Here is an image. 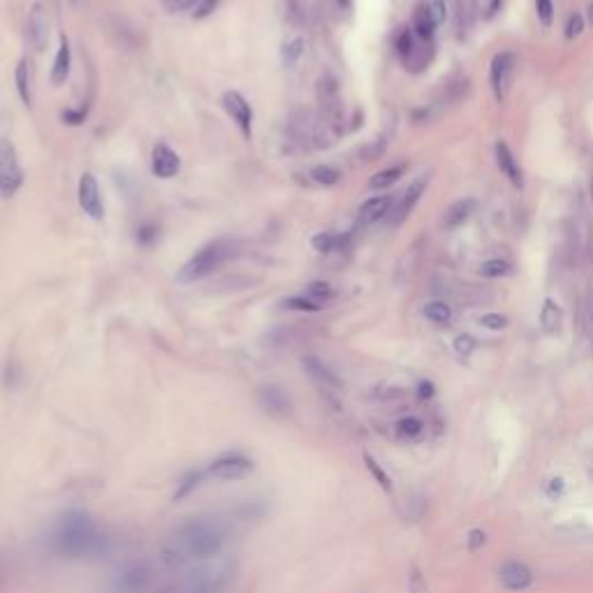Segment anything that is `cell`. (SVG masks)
<instances>
[{
    "label": "cell",
    "instance_id": "obj_1",
    "mask_svg": "<svg viewBox=\"0 0 593 593\" xmlns=\"http://www.w3.org/2000/svg\"><path fill=\"white\" fill-rule=\"evenodd\" d=\"M51 551L60 558H98L109 554V537L91 517L79 510L65 512L51 533Z\"/></svg>",
    "mask_w": 593,
    "mask_h": 593
},
{
    "label": "cell",
    "instance_id": "obj_2",
    "mask_svg": "<svg viewBox=\"0 0 593 593\" xmlns=\"http://www.w3.org/2000/svg\"><path fill=\"white\" fill-rule=\"evenodd\" d=\"M176 542L188 558L209 561L225 549L227 528L213 517H195L178 526Z\"/></svg>",
    "mask_w": 593,
    "mask_h": 593
},
{
    "label": "cell",
    "instance_id": "obj_3",
    "mask_svg": "<svg viewBox=\"0 0 593 593\" xmlns=\"http://www.w3.org/2000/svg\"><path fill=\"white\" fill-rule=\"evenodd\" d=\"M234 244L230 239H216L209 241L206 246H202L199 251L192 255V258L185 262V265L178 269L176 274V283L181 285H192V283L206 278L211 276L216 269L223 267V262L232 255Z\"/></svg>",
    "mask_w": 593,
    "mask_h": 593
},
{
    "label": "cell",
    "instance_id": "obj_4",
    "mask_svg": "<svg viewBox=\"0 0 593 593\" xmlns=\"http://www.w3.org/2000/svg\"><path fill=\"white\" fill-rule=\"evenodd\" d=\"M24 183V167L19 162L17 147L12 140H0V197H15Z\"/></svg>",
    "mask_w": 593,
    "mask_h": 593
},
{
    "label": "cell",
    "instance_id": "obj_5",
    "mask_svg": "<svg viewBox=\"0 0 593 593\" xmlns=\"http://www.w3.org/2000/svg\"><path fill=\"white\" fill-rule=\"evenodd\" d=\"M153 586V568L149 563H128L112 579L114 593H149Z\"/></svg>",
    "mask_w": 593,
    "mask_h": 593
},
{
    "label": "cell",
    "instance_id": "obj_6",
    "mask_svg": "<svg viewBox=\"0 0 593 593\" xmlns=\"http://www.w3.org/2000/svg\"><path fill=\"white\" fill-rule=\"evenodd\" d=\"M253 468H255L253 459L246 457L244 452H227L223 457L211 461L209 468H206V475L223 482H237L248 478L253 473Z\"/></svg>",
    "mask_w": 593,
    "mask_h": 593
},
{
    "label": "cell",
    "instance_id": "obj_7",
    "mask_svg": "<svg viewBox=\"0 0 593 593\" xmlns=\"http://www.w3.org/2000/svg\"><path fill=\"white\" fill-rule=\"evenodd\" d=\"M230 579L227 570H213V568H199L192 575L185 577L181 584L183 593H223Z\"/></svg>",
    "mask_w": 593,
    "mask_h": 593
},
{
    "label": "cell",
    "instance_id": "obj_8",
    "mask_svg": "<svg viewBox=\"0 0 593 593\" xmlns=\"http://www.w3.org/2000/svg\"><path fill=\"white\" fill-rule=\"evenodd\" d=\"M255 399H258L260 408L272 417L283 419L292 412V401H290V396L285 394V390L278 387V385H262Z\"/></svg>",
    "mask_w": 593,
    "mask_h": 593
},
{
    "label": "cell",
    "instance_id": "obj_9",
    "mask_svg": "<svg viewBox=\"0 0 593 593\" xmlns=\"http://www.w3.org/2000/svg\"><path fill=\"white\" fill-rule=\"evenodd\" d=\"M223 107H225V112L230 114V119L237 123L239 133L244 135L246 140H251V135H253V109H251V105H248V100L239 91H227L223 95Z\"/></svg>",
    "mask_w": 593,
    "mask_h": 593
},
{
    "label": "cell",
    "instance_id": "obj_10",
    "mask_svg": "<svg viewBox=\"0 0 593 593\" xmlns=\"http://www.w3.org/2000/svg\"><path fill=\"white\" fill-rule=\"evenodd\" d=\"M79 206L84 209V213L93 220H102L105 218V204H102V195H100V185L95 181V176L91 172L81 174L79 178Z\"/></svg>",
    "mask_w": 593,
    "mask_h": 593
},
{
    "label": "cell",
    "instance_id": "obj_11",
    "mask_svg": "<svg viewBox=\"0 0 593 593\" xmlns=\"http://www.w3.org/2000/svg\"><path fill=\"white\" fill-rule=\"evenodd\" d=\"M318 100H320V114L329 126H339L341 121V98L336 81L329 77H322L318 81Z\"/></svg>",
    "mask_w": 593,
    "mask_h": 593
},
{
    "label": "cell",
    "instance_id": "obj_12",
    "mask_svg": "<svg viewBox=\"0 0 593 593\" xmlns=\"http://www.w3.org/2000/svg\"><path fill=\"white\" fill-rule=\"evenodd\" d=\"M181 169V158L176 156V151H172L167 144H158L151 156V172L158 178H172L178 174Z\"/></svg>",
    "mask_w": 593,
    "mask_h": 593
},
{
    "label": "cell",
    "instance_id": "obj_13",
    "mask_svg": "<svg viewBox=\"0 0 593 593\" xmlns=\"http://www.w3.org/2000/svg\"><path fill=\"white\" fill-rule=\"evenodd\" d=\"M28 37L37 51H44L47 40H49V17L42 3H35L28 17Z\"/></svg>",
    "mask_w": 593,
    "mask_h": 593
},
{
    "label": "cell",
    "instance_id": "obj_14",
    "mask_svg": "<svg viewBox=\"0 0 593 593\" xmlns=\"http://www.w3.org/2000/svg\"><path fill=\"white\" fill-rule=\"evenodd\" d=\"M512 65H515V56H512V53H508V51L499 53V56L492 60V86H494V93H496V98H499V100L506 98Z\"/></svg>",
    "mask_w": 593,
    "mask_h": 593
},
{
    "label": "cell",
    "instance_id": "obj_15",
    "mask_svg": "<svg viewBox=\"0 0 593 593\" xmlns=\"http://www.w3.org/2000/svg\"><path fill=\"white\" fill-rule=\"evenodd\" d=\"M501 582L506 589H512V591H521L533 582V572H531L526 565L519 563V561H508L506 565L501 568Z\"/></svg>",
    "mask_w": 593,
    "mask_h": 593
},
{
    "label": "cell",
    "instance_id": "obj_16",
    "mask_svg": "<svg viewBox=\"0 0 593 593\" xmlns=\"http://www.w3.org/2000/svg\"><path fill=\"white\" fill-rule=\"evenodd\" d=\"M301 367H304V371L308 376L313 378L315 383L325 385V387H334V390H341V378L334 374L332 369L327 367L325 362H320L318 357H304L301 360Z\"/></svg>",
    "mask_w": 593,
    "mask_h": 593
},
{
    "label": "cell",
    "instance_id": "obj_17",
    "mask_svg": "<svg viewBox=\"0 0 593 593\" xmlns=\"http://www.w3.org/2000/svg\"><path fill=\"white\" fill-rule=\"evenodd\" d=\"M496 162H499V169L508 176V181L512 185H517V188H521V183H524L521 169H519V165H517L515 153L510 151V147L506 142L496 144Z\"/></svg>",
    "mask_w": 593,
    "mask_h": 593
},
{
    "label": "cell",
    "instance_id": "obj_18",
    "mask_svg": "<svg viewBox=\"0 0 593 593\" xmlns=\"http://www.w3.org/2000/svg\"><path fill=\"white\" fill-rule=\"evenodd\" d=\"M70 63H72V53H70V42L63 35L58 42V51L56 58H53V67H51V81L56 86L65 84L67 77H70Z\"/></svg>",
    "mask_w": 593,
    "mask_h": 593
},
{
    "label": "cell",
    "instance_id": "obj_19",
    "mask_svg": "<svg viewBox=\"0 0 593 593\" xmlns=\"http://www.w3.org/2000/svg\"><path fill=\"white\" fill-rule=\"evenodd\" d=\"M390 206H392L390 195H378V197L367 199V202L362 204V209H360V223H362V225H374V223H378L381 218L387 216Z\"/></svg>",
    "mask_w": 593,
    "mask_h": 593
},
{
    "label": "cell",
    "instance_id": "obj_20",
    "mask_svg": "<svg viewBox=\"0 0 593 593\" xmlns=\"http://www.w3.org/2000/svg\"><path fill=\"white\" fill-rule=\"evenodd\" d=\"M204 475H206V471H199V468L183 473L181 480L176 482V492L172 494V501H174V503H181V501L188 499V496L195 494L197 489H199V485L204 482Z\"/></svg>",
    "mask_w": 593,
    "mask_h": 593
},
{
    "label": "cell",
    "instance_id": "obj_21",
    "mask_svg": "<svg viewBox=\"0 0 593 593\" xmlns=\"http://www.w3.org/2000/svg\"><path fill=\"white\" fill-rule=\"evenodd\" d=\"M158 561H160L165 570H178V568H183L190 558L185 556V551L178 547V542L174 540V542L162 544L160 551H158Z\"/></svg>",
    "mask_w": 593,
    "mask_h": 593
},
{
    "label": "cell",
    "instance_id": "obj_22",
    "mask_svg": "<svg viewBox=\"0 0 593 593\" xmlns=\"http://www.w3.org/2000/svg\"><path fill=\"white\" fill-rule=\"evenodd\" d=\"M424 185H426V181L422 178V181H417V183H412L408 190L403 192V197H401V202H399V206H396V211H394V223H401V220L408 216V213L412 211V206L417 204V199L422 197V192H424Z\"/></svg>",
    "mask_w": 593,
    "mask_h": 593
},
{
    "label": "cell",
    "instance_id": "obj_23",
    "mask_svg": "<svg viewBox=\"0 0 593 593\" xmlns=\"http://www.w3.org/2000/svg\"><path fill=\"white\" fill-rule=\"evenodd\" d=\"M475 209V202L473 199H459V202H454L450 209L445 211V218H443V225L447 227V230H454V227H459L464 220H468V216L473 213Z\"/></svg>",
    "mask_w": 593,
    "mask_h": 593
},
{
    "label": "cell",
    "instance_id": "obj_24",
    "mask_svg": "<svg viewBox=\"0 0 593 593\" xmlns=\"http://www.w3.org/2000/svg\"><path fill=\"white\" fill-rule=\"evenodd\" d=\"M563 322V311L554 299H544L542 311H540V325L547 334H556L561 329Z\"/></svg>",
    "mask_w": 593,
    "mask_h": 593
},
{
    "label": "cell",
    "instance_id": "obj_25",
    "mask_svg": "<svg viewBox=\"0 0 593 593\" xmlns=\"http://www.w3.org/2000/svg\"><path fill=\"white\" fill-rule=\"evenodd\" d=\"M15 81H17V91H19V98L26 107H31L33 102V86H31V67H28V60L22 58L17 65V72H15Z\"/></svg>",
    "mask_w": 593,
    "mask_h": 593
},
{
    "label": "cell",
    "instance_id": "obj_26",
    "mask_svg": "<svg viewBox=\"0 0 593 593\" xmlns=\"http://www.w3.org/2000/svg\"><path fill=\"white\" fill-rule=\"evenodd\" d=\"M422 315L426 320H431L433 325H447L452 320V306L447 301H440V299H433V301H426L424 308H422Z\"/></svg>",
    "mask_w": 593,
    "mask_h": 593
},
{
    "label": "cell",
    "instance_id": "obj_27",
    "mask_svg": "<svg viewBox=\"0 0 593 593\" xmlns=\"http://www.w3.org/2000/svg\"><path fill=\"white\" fill-rule=\"evenodd\" d=\"M406 172V165H394V167H387L383 172H378V174L371 176V190H387L390 185H394L399 178H401V174Z\"/></svg>",
    "mask_w": 593,
    "mask_h": 593
},
{
    "label": "cell",
    "instance_id": "obj_28",
    "mask_svg": "<svg viewBox=\"0 0 593 593\" xmlns=\"http://www.w3.org/2000/svg\"><path fill=\"white\" fill-rule=\"evenodd\" d=\"M304 296L313 299L315 304L325 306V304H329V301H332L334 296H336V290L329 285V283H325V281H313V283H308V285H306Z\"/></svg>",
    "mask_w": 593,
    "mask_h": 593
},
{
    "label": "cell",
    "instance_id": "obj_29",
    "mask_svg": "<svg viewBox=\"0 0 593 593\" xmlns=\"http://www.w3.org/2000/svg\"><path fill=\"white\" fill-rule=\"evenodd\" d=\"M412 26H415V33H417L419 37L429 40V37L433 35V31H436V19L431 17L429 5H426V8H417L415 22H412Z\"/></svg>",
    "mask_w": 593,
    "mask_h": 593
},
{
    "label": "cell",
    "instance_id": "obj_30",
    "mask_svg": "<svg viewBox=\"0 0 593 593\" xmlns=\"http://www.w3.org/2000/svg\"><path fill=\"white\" fill-rule=\"evenodd\" d=\"M315 12V0H290V17L294 24H308Z\"/></svg>",
    "mask_w": 593,
    "mask_h": 593
},
{
    "label": "cell",
    "instance_id": "obj_31",
    "mask_svg": "<svg viewBox=\"0 0 593 593\" xmlns=\"http://www.w3.org/2000/svg\"><path fill=\"white\" fill-rule=\"evenodd\" d=\"M311 244H313V248L318 253H332V251H336V248L343 244V239L339 237V234H334V232H318L311 239Z\"/></svg>",
    "mask_w": 593,
    "mask_h": 593
},
{
    "label": "cell",
    "instance_id": "obj_32",
    "mask_svg": "<svg viewBox=\"0 0 593 593\" xmlns=\"http://www.w3.org/2000/svg\"><path fill=\"white\" fill-rule=\"evenodd\" d=\"M283 306L290 308V311H301V313H318V311L325 308V306L315 304L313 299H308V296H304V294L287 296V299H283Z\"/></svg>",
    "mask_w": 593,
    "mask_h": 593
},
{
    "label": "cell",
    "instance_id": "obj_33",
    "mask_svg": "<svg viewBox=\"0 0 593 593\" xmlns=\"http://www.w3.org/2000/svg\"><path fill=\"white\" fill-rule=\"evenodd\" d=\"M311 178L318 185H334V183H339L341 174H339V169L329 167V165H315L311 169Z\"/></svg>",
    "mask_w": 593,
    "mask_h": 593
},
{
    "label": "cell",
    "instance_id": "obj_34",
    "mask_svg": "<svg viewBox=\"0 0 593 593\" xmlns=\"http://www.w3.org/2000/svg\"><path fill=\"white\" fill-rule=\"evenodd\" d=\"M510 274V262L506 260H487L480 265V276L485 278H501V276Z\"/></svg>",
    "mask_w": 593,
    "mask_h": 593
},
{
    "label": "cell",
    "instance_id": "obj_35",
    "mask_svg": "<svg viewBox=\"0 0 593 593\" xmlns=\"http://www.w3.org/2000/svg\"><path fill=\"white\" fill-rule=\"evenodd\" d=\"M364 464H367V468H369V473H371V475H374V478H376V482H378V485H381V487L385 489V492H387V494H390V492H392V480H390V475H387V473H385V471H383V468H381V464H378V461H376L374 457H371V454H369V452H364Z\"/></svg>",
    "mask_w": 593,
    "mask_h": 593
},
{
    "label": "cell",
    "instance_id": "obj_36",
    "mask_svg": "<svg viewBox=\"0 0 593 593\" xmlns=\"http://www.w3.org/2000/svg\"><path fill=\"white\" fill-rule=\"evenodd\" d=\"M301 53H304V40L301 37L290 40V42H285V47H283V60H285V65L290 67L301 58Z\"/></svg>",
    "mask_w": 593,
    "mask_h": 593
},
{
    "label": "cell",
    "instance_id": "obj_37",
    "mask_svg": "<svg viewBox=\"0 0 593 593\" xmlns=\"http://www.w3.org/2000/svg\"><path fill=\"white\" fill-rule=\"evenodd\" d=\"M422 429H424V422L419 417H403V419H399V424H396V431L406 438L419 436Z\"/></svg>",
    "mask_w": 593,
    "mask_h": 593
},
{
    "label": "cell",
    "instance_id": "obj_38",
    "mask_svg": "<svg viewBox=\"0 0 593 593\" xmlns=\"http://www.w3.org/2000/svg\"><path fill=\"white\" fill-rule=\"evenodd\" d=\"M408 591L410 593H429V589H426V579L415 563H412L410 570H408Z\"/></svg>",
    "mask_w": 593,
    "mask_h": 593
},
{
    "label": "cell",
    "instance_id": "obj_39",
    "mask_svg": "<svg viewBox=\"0 0 593 593\" xmlns=\"http://www.w3.org/2000/svg\"><path fill=\"white\" fill-rule=\"evenodd\" d=\"M220 3H223V0H199V3L195 5V12H192V17H195V19L211 17L213 12L220 8Z\"/></svg>",
    "mask_w": 593,
    "mask_h": 593
},
{
    "label": "cell",
    "instance_id": "obj_40",
    "mask_svg": "<svg viewBox=\"0 0 593 593\" xmlns=\"http://www.w3.org/2000/svg\"><path fill=\"white\" fill-rule=\"evenodd\" d=\"M197 3L199 0H162V8L165 12H169V15H178V12L195 8Z\"/></svg>",
    "mask_w": 593,
    "mask_h": 593
},
{
    "label": "cell",
    "instance_id": "obj_41",
    "mask_svg": "<svg viewBox=\"0 0 593 593\" xmlns=\"http://www.w3.org/2000/svg\"><path fill=\"white\" fill-rule=\"evenodd\" d=\"M535 12L542 26H551V17H554V5H551V0H535Z\"/></svg>",
    "mask_w": 593,
    "mask_h": 593
},
{
    "label": "cell",
    "instance_id": "obj_42",
    "mask_svg": "<svg viewBox=\"0 0 593 593\" xmlns=\"http://www.w3.org/2000/svg\"><path fill=\"white\" fill-rule=\"evenodd\" d=\"M480 325L487 329H506L508 327V318L501 313H487L480 318Z\"/></svg>",
    "mask_w": 593,
    "mask_h": 593
},
{
    "label": "cell",
    "instance_id": "obj_43",
    "mask_svg": "<svg viewBox=\"0 0 593 593\" xmlns=\"http://www.w3.org/2000/svg\"><path fill=\"white\" fill-rule=\"evenodd\" d=\"M473 348H475V341H473L468 334H461V336H457V339H454V350H457L461 357H468V355H471Z\"/></svg>",
    "mask_w": 593,
    "mask_h": 593
},
{
    "label": "cell",
    "instance_id": "obj_44",
    "mask_svg": "<svg viewBox=\"0 0 593 593\" xmlns=\"http://www.w3.org/2000/svg\"><path fill=\"white\" fill-rule=\"evenodd\" d=\"M582 28H584V19L579 17V15H572V17L568 19V26H565V37H568V40H575L579 33H582Z\"/></svg>",
    "mask_w": 593,
    "mask_h": 593
},
{
    "label": "cell",
    "instance_id": "obj_45",
    "mask_svg": "<svg viewBox=\"0 0 593 593\" xmlns=\"http://www.w3.org/2000/svg\"><path fill=\"white\" fill-rule=\"evenodd\" d=\"M156 237H158V230H156L153 225H144V227H140V230H137V241H140V244H144V246H149Z\"/></svg>",
    "mask_w": 593,
    "mask_h": 593
},
{
    "label": "cell",
    "instance_id": "obj_46",
    "mask_svg": "<svg viewBox=\"0 0 593 593\" xmlns=\"http://www.w3.org/2000/svg\"><path fill=\"white\" fill-rule=\"evenodd\" d=\"M480 544H485V533L475 528V531H471V535H468V549L475 551L480 547Z\"/></svg>",
    "mask_w": 593,
    "mask_h": 593
},
{
    "label": "cell",
    "instance_id": "obj_47",
    "mask_svg": "<svg viewBox=\"0 0 593 593\" xmlns=\"http://www.w3.org/2000/svg\"><path fill=\"white\" fill-rule=\"evenodd\" d=\"M429 12H431V17L436 19V24L443 22V19H445V5L440 3V0H436V3L429 5Z\"/></svg>",
    "mask_w": 593,
    "mask_h": 593
},
{
    "label": "cell",
    "instance_id": "obj_48",
    "mask_svg": "<svg viewBox=\"0 0 593 593\" xmlns=\"http://www.w3.org/2000/svg\"><path fill=\"white\" fill-rule=\"evenodd\" d=\"M63 121L70 123V126H79V123L84 121V112H72V109H67V112H63Z\"/></svg>",
    "mask_w": 593,
    "mask_h": 593
},
{
    "label": "cell",
    "instance_id": "obj_49",
    "mask_svg": "<svg viewBox=\"0 0 593 593\" xmlns=\"http://www.w3.org/2000/svg\"><path fill=\"white\" fill-rule=\"evenodd\" d=\"M410 49H412V37H410V33L406 31V33H401V37H399V51L406 56Z\"/></svg>",
    "mask_w": 593,
    "mask_h": 593
},
{
    "label": "cell",
    "instance_id": "obj_50",
    "mask_svg": "<svg viewBox=\"0 0 593 593\" xmlns=\"http://www.w3.org/2000/svg\"><path fill=\"white\" fill-rule=\"evenodd\" d=\"M433 394V385L431 383H422L419 385V396L422 399H429Z\"/></svg>",
    "mask_w": 593,
    "mask_h": 593
},
{
    "label": "cell",
    "instance_id": "obj_51",
    "mask_svg": "<svg viewBox=\"0 0 593 593\" xmlns=\"http://www.w3.org/2000/svg\"><path fill=\"white\" fill-rule=\"evenodd\" d=\"M153 593H183L181 586H162V589H158Z\"/></svg>",
    "mask_w": 593,
    "mask_h": 593
},
{
    "label": "cell",
    "instance_id": "obj_52",
    "mask_svg": "<svg viewBox=\"0 0 593 593\" xmlns=\"http://www.w3.org/2000/svg\"><path fill=\"white\" fill-rule=\"evenodd\" d=\"M589 22L593 24V3L589 5Z\"/></svg>",
    "mask_w": 593,
    "mask_h": 593
},
{
    "label": "cell",
    "instance_id": "obj_53",
    "mask_svg": "<svg viewBox=\"0 0 593 593\" xmlns=\"http://www.w3.org/2000/svg\"><path fill=\"white\" fill-rule=\"evenodd\" d=\"M591 318H593V287H591Z\"/></svg>",
    "mask_w": 593,
    "mask_h": 593
},
{
    "label": "cell",
    "instance_id": "obj_54",
    "mask_svg": "<svg viewBox=\"0 0 593 593\" xmlns=\"http://www.w3.org/2000/svg\"><path fill=\"white\" fill-rule=\"evenodd\" d=\"M348 3H350V0H341V5H348Z\"/></svg>",
    "mask_w": 593,
    "mask_h": 593
},
{
    "label": "cell",
    "instance_id": "obj_55",
    "mask_svg": "<svg viewBox=\"0 0 593 593\" xmlns=\"http://www.w3.org/2000/svg\"><path fill=\"white\" fill-rule=\"evenodd\" d=\"M0 577H3V575H0Z\"/></svg>",
    "mask_w": 593,
    "mask_h": 593
}]
</instances>
